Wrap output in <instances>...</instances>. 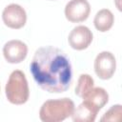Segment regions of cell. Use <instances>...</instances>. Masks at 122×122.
Instances as JSON below:
<instances>
[{
    "label": "cell",
    "instance_id": "5b68a950",
    "mask_svg": "<svg viewBox=\"0 0 122 122\" xmlns=\"http://www.w3.org/2000/svg\"><path fill=\"white\" fill-rule=\"evenodd\" d=\"M91 12V6L88 0H71L65 7V16L71 23L85 21Z\"/></svg>",
    "mask_w": 122,
    "mask_h": 122
},
{
    "label": "cell",
    "instance_id": "6da1fadb",
    "mask_svg": "<svg viewBox=\"0 0 122 122\" xmlns=\"http://www.w3.org/2000/svg\"><path fill=\"white\" fill-rule=\"evenodd\" d=\"M30 68L36 84L48 92H64L71 84L70 58L58 48L46 46L36 50Z\"/></svg>",
    "mask_w": 122,
    "mask_h": 122
},
{
    "label": "cell",
    "instance_id": "ba28073f",
    "mask_svg": "<svg viewBox=\"0 0 122 122\" xmlns=\"http://www.w3.org/2000/svg\"><path fill=\"white\" fill-rule=\"evenodd\" d=\"M28 54V47L21 40L8 41L3 47V55L10 64L22 62Z\"/></svg>",
    "mask_w": 122,
    "mask_h": 122
},
{
    "label": "cell",
    "instance_id": "7a4b0ae2",
    "mask_svg": "<svg viewBox=\"0 0 122 122\" xmlns=\"http://www.w3.org/2000/svg\"><path fill=\"white\" fill-rule=\"evenodd\" d=\"M74 103L70 98L50 99L43 103L39 117L43 122H61L72 115Z\"/></svg>",
    "mask_w": 122,
    "mask_h": 122
},
{
    "label": "cell",
    "instance_id": "4fadbf2b",
    "mask_svg": "<svg viewBox=\"0 0 122 122\" xmlns=\"http://www.w3.org/2000/svg\"><path fill=\"white\" fill-rule=\"evenodd\" d=\"M102 122H122V105L112 106L100 118Z\"/></svg>",
    "mask_w": 122,
    "mask_h": 122
},
{
    "label": "cell",
    "instance_id": "30bf717a",
    "mask_svg": "<svg viewBox=\"0 0 122 122\" xmlns=\"http://www.w3.org/2000/svg\"><path fill=\"white\" fill-rule=\"evenodd\" d=\"M114 22V16L112 12L108 9H102L94 16L93 24L97 30L105 32L111 30Z\"/></svg>",
    "mask_w": 122,
    "mask_h": 122
},
{
    "label": "cell",
    "instance_id": "277c9868",
    "mask_svg": "<svg viewBox=\"0 0 122 122\" xmlns=\"http://www.w3.org/2000/svg\"><path fill=\"white\" fill-rule=\"evenodd\" d=\"M116 69V61L114 55L111 51H101L94 60V71L96 75L103 80L112 77Z\"/></svg>",
    "mask_w": 122,
    "mask_h": 122
},
{
    "label": "cell",
    "instance_id": "8fae6325",
    "mask_svg": "<svg viewBox=\"0 0 122 122\" xmlns=\"http://www.w3.org/2000/svg\"><path fill=\"white\" fill-rule=\"evenodd\" d=\"M96 115L97 112L83 101L76 109H74L71 119L73 122H93Z\"/></svg>",
    "mask_w": 122,
    "mask_h": 122
},
{
    "label": "cell",
    "instance_id": "3957f363",
    "mask_svg": "<svg viewBox=\"0 0 122 122\" xmlns=\"http://www.w3.org/2000/svg\"><path fill=\"white\" fill-rule=\"evenodd\" d=\"M7 99L14 105H22L26 103L30 96V90L25 73L22 71H13L8 79L5 87Z\"/></svg>",
    "mask_w": 122,
    "mask_h": 122
},
{
    "label": "cell",
    "instance_id": "8992f818",
    "mask_svg": "<svg viewBox=\"0 0 122 122\" xmlns=\"http://www.w3.org/2000/svg\"><path fill=\"white\" fill-rule=\"evenodd\" d=\"M2 19L7 27L18 30L25 26L27 14L25 10L20 5L10 4L4 9L2 12Z\"/></svg>",
    "mask_w": 122,
    "mask_h": 122
},
{
    "label": "cell",
    "instance_id": "5bb4252c",
    "mask_svg": "<svg viewBox=\"0 0 122 122\" xmlns=\"http://www.w3.org/2000/svg\"><path fill=\"white\" fill-rule=\"evenodd\" d=\"M114 3H115L117 10L122 12V0H114Z\"/></svg>",
    "mask_w": 122,
    "mask_h": 122
},
{
    "label": "cell",
    "instance_id": "52a82bcc",
    "mask_svg": "<svg viewBox=\"0 0 122 122\" xmlns=\"http://www.w3.org/2000/svg\"><path fill=\"white\" fill-rule=\"evenodd\" d=\"M68 41L72 49L76 51L85 50L92 41V32L86 26H76L70 32Z\"/></svg>",
    "mask_w": 122,
    "mask_h": 122
},
{
    "label": "cell",
    "instance_id": "7c38bea8",
    "mask_svg": "<svg viewBox=\"0 0 122 122\" xmlns=\"http://www.w3.org/2000/svg\"><path fill=\"white\" fill-rule=\"evenodd\" d=\"M93 79L91 75L86 74V73H82L80 74L78 80H77V84L75 87V94L81 98H83L92 88H93Z\"/></svg>",
    "mask_w": 122,
    "mask_h": 122
},
{
    "label": "cell",
    "instance_id": "9c48e42d",
    "mask_svg": "<svg viewBox=\"0 0 122 122\" xmlns=\"http://www.w3.org/2000/svg\"><path fill=\"white\" fill-rule=\"evenodd\" d=\"M83 101L91 106L97 112L108 103L109 94L105 89L100 87H93L84 97Z\"/></svg>",
    "mask_w": 122,
    "mask_h": 122
}]
</instances>
